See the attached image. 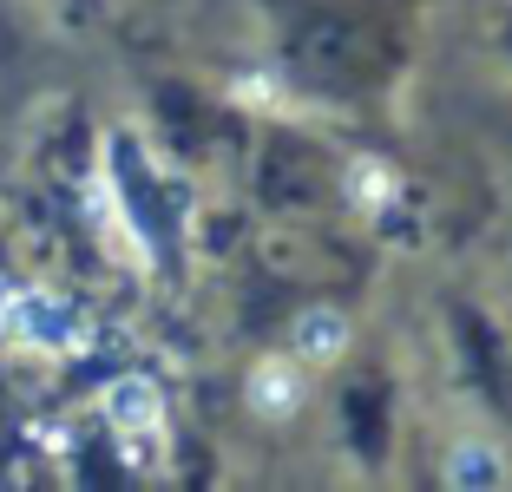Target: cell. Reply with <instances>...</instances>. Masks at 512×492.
<instances>
[{
    "mask_svg": "<svg viewBox=\"0 0 512 492\" xmlns=\"http://www.w3.org/2000/svg\"><path fill=\"white\" fill-rule=\"evenodd\" d=\"M0 328L27 348H46V355H66V348H86V322L66 309L60 296H7L0 309Z\"/></svg>",
    "mask_w": 512,
    "mask_h": 492,
    "instance_id": "obj_1",
    "label": "cell"
},
{
    "mask_svg": "<svg viewBox=\"0 0 512 492\" xmlns=\"http://www.w3.org/2000/svg\"><path fill=\"white\" fill-rule=\"evenodd\" d=\"M99 407H106V420L119 433H165V394H158V381H145V374H119V381L99 394Z\"/></svg>",
    "mask_w": 512,
    "mask_h": 492,
    "instance_id": "obj_2",
    "label": "cell"
},
{
    "mask_svg": "<svg viewBox=\"0 0 512 492\" xmlns=\"http://www.w3.org/2000/svg\"><path fill=\"white\" fill-rule=\"evenodd\" d=\"M342 348H348V322H342V309H302L296 322H289V355H302V361H316V368H329V361H342Z\"/></svg>",
    "mask_w": 512,
    "mask_h": 492,
    "instance_id": "obj_3",
    "label": "cell"
},
{
    "mask_svg": "<svg viewBox=\"0 0 512 492\" xmlns=\"http://www.w3.org/2000/svg\"><path fill=\"white\" fill-rule=\"evenodd\" d=\"M243 394H250V407L263 420H289L302 407V374L289 368L283 355H270V361H256V368H250V388H243Z\"/></svg>",
    "mask_w": 512,
    "mask_h": 492,
    "instance_id": "obj_4",
    "label": "cell"
},
{
    "mask_svg": "<svg viewBox=\"0 0 512 492\" xmlns=\"http://www.w3.org/2000/svg\"><path fill=\"white\" fill-rule=\"evenodd\" d=\"M447 486H460V492L506 486V460H499V447H486V440H460V447L447 453Z\"/></svg>",
    "mask_w": 512,
    "mask_h": 492,
    "instance_id": "obj_5",
    "label": "cell"
},
{
    "mask_svg": "<svg viewBox=\"0 0 512 492\" xmlns=\"http://www.w3.org/2000/svg\"><path fill=\"white\" fill-rule=\"evenodd\" d=\"M355 184H362V204H381V191H388V178L375 164H355Z\"/></svg>",
    "mask_w": 512,
    "mask_h": 492,
    "instance_id": "obj_6",
    "label": "cell"
},
{
    "mask_svg": "<svg viewBox=\"0 0 512 492\" xmlns=\"http://www.w3.org/2000/svg\"><path fill=\"white\" fill-rule=\"evenodd\" d=\"M7 296H14V289H7V283H0V309H7Z\"/></svg>",
    "mask_w": 512,
    "mask_h": 492,
    "instance_id": "obj_7",
    "label": "cell"
}]
</instances>
